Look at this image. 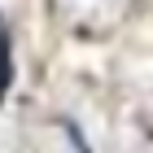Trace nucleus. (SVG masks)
Here are the masks:
<instances>
[{
	"mask_svg": "<svg viewBox=\"0 0 153 153\" xmlns=\"http://www.w3.org/2000/svg\"><path fill=\"white\" fill-rule=\"evenodd\" d=\"M9 83V39H4V26H0V92Z\"/></svg>",
	"mask_w": 153,
	"mask_h": 153,
	"instance_id": "f257e3e1",
	"label": "nucleus"
}]
</instances>
